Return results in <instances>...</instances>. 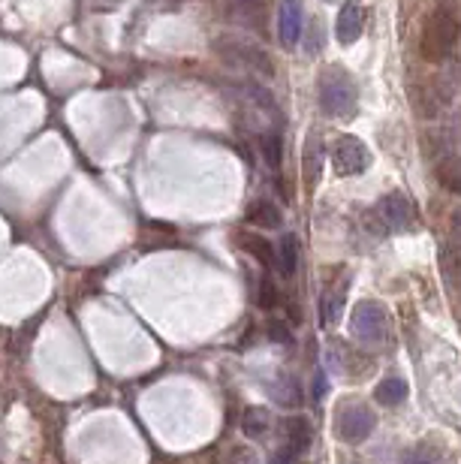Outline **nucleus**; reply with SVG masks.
I'll return each mask as SVG.
<instances>
[{
    "label": "nucleus",
    "mask_w": 461,
    "mask_h": 464,
    "mask_svg": "<svg viewBox=\"0 0 461 464\" xmlns=\"http://www.w3.org/2000/svg\"><path fill=\"white\" fill-rule=\"evenodd\" d=\"M461 36V21L458 15L452 10H434L432 15L425 19V25H422V43H419V51L425 60H443L449 55L452 49H456Z\"/></svg>",
    "instance_id": "obj_1"
},
{
    "label": "nucleus",
    "mask_w": 461,
    "mask_h": 464,
    "mask_svg": "<svg viewBox=\"0 0 461 464\" xmlns=\"http://www.w3.org/2000/svg\"><path fill=\"white\" fill-rule=\"evenodd\" d=\"M214 51H218V58L229 67H242V70H253L263 75H272L274 70L272 58H268L263 45L242 40V36H218V40H214Z\"/></svg>",
    "instance_id": "obj_2"
},
{
    "label": "nucleus",
    "mask_w": 461,
    "mask_h": 464,
    "mask_svg": "<svg viewBox=\"0 0 461 464\" xmlns=\"http://www.w3.org/2000/svg\"><path fill=\"white\" fill-rule=\"evenodd\" d=\"M320 106L326 115L350 118L356 112V85L347 73L326 70L320 79Z\"/></svg>",
    "instance_id": "obj_3"
},
{
    "label": "nucleus",
    "mask_w": 461,
    "mask_h": 464,
    "mask_svg": "<svg viewBox=\"0 0 461 464\" xmlns=\"http://www.w3.org/2000/svg\"><path fill=\"white\" fill-rule=\"evenodd\" d=\"M389 319L386 311H383L378 302H359L350 314V334L365 344H378V341L386 338Z\"/></svg>",
    "instance_id": "obj_4"
},
{
    "label": "nucleus",
    "mask_w": 461,
    "mask_h": 464,
    "mask_svg": "<svg viewBox=\"0 0 461 464\" xmlns=\"http://www.w3.org/2000/svg\"><path fill=\"white\" fill-rule=\"evenodd\" d=\"M378 224H374V232L386 235V232H407L413 226V208L407 202V196L401 193H386L380 200V205L371 215Z\"/></svg>",
    "instance_id": "obj_5"
},
{
    "label": "nucleus",
    "mask_w": 461,
    "mask_h": 464,
    "mask_svg": "<svg viewBox=\"0 0 461 464\" xmlns=\"http://www.w3.org/2000/svg\"><path fill=\"white\" fill-rule=\"evenodd\" d=\"M371 166V151L356 136H341L332 145V169L338 175H362Z\"/></svg>",
    "instance_id": "obj_6"
},
{
    "label": "nucleus",
    "mask_w": 461,
    "mask_h": 464,
    "mask_svg": "<svg viewBox=\"0 0 461 464\" xmlns=\"http://www.w3.org/2000/svg\"><path fill=\"white\" fill-rule=\"evenodd\" d=\"M371 431H374V413L365 405L341 407V413H338V437H341L344 444L350 446L362 444V440L371 437Z\"/></svg>",
    "instance_id": "obj_7"
},
{
    "label": "nucleus",
    "mask_w": 461,
    "mask_h": 464,
    "mask_svg": "<svg viewBox=\"0 0 461 464\" xmlns=\"http://www.w3.org/2000/svg\"><path fill=\"white\" fill-rule=\"evenodd\" d=\"M302 30H305V10H302V0H281V10H278V36L283 49H293L302 40Z\"/></svg>",
    "instance_id": "obj_8"
},
{
    "label": "nucleus",
    "mask_w": 461,
    "mask_h": 464,
    "mask_svg": "<svg viewBox=\"0 0 461 464\" xmlns=\"http://www.w3.org/2000/svg\"><path fill=\"white\" fill-rule=\"evenodd\" d=\"M235 88H238V97H242V100L248 103L250 109H257V112H263L266 118L278 121V100H274L272 90H268L263 82L244 79V82H238Z\"/></svg>",
    "instance_id": "obj_9"
},
{
    "label": "nucleus",
    "mask_w": 461,
    "mask_h": 464,
    "mask_svg": "<svg viewBox=\"0 0 461 464\" xmlns=\"http://www.w3.org/2000/svg\"><path fill=\"white\" fill-rule=\"evenodd\" d=\"M362 28H365V12L359 4H344L341 12H338V21H335V36L341 45H353L362 36Z\"/></svg>",
    "instance_id": "obj_10"
},
{
    "label": "nucleus",
    "mask_w": 461,
    "mask_h": 464,
    "mask_svg": "<svg viewBox=\"0 0 461 464\" xmlns=\"http://www.w3.org/2000/svg\"><path fill=\"white\" fill-rule=\"evenodd\" d=\"M224 12L242 28H263V0H224Z\"/></svg>",
    "instance_id": "obj_11"
},
{
    "label": "nucleus",
    "mask_w": 461,
    "mask_h": 464,
    "mask_svg": "<svg viewBox=\"0 0 461 464\" xmlns=\"http://www.w3.org/2000/svg\"><path fill=\"white\" fill-rule=\"evenodd\" d=\"M311 422L302 420V416H293V420L283 422V446L296 455H305L311 450Z\"/></svg>",
    "instance_id": "obj_12"
},
{
    "label": "nucleus",
    "mask_w": 461,
    "mask_h": 464,
    "mask_svg": "<svg viewBox=\"0 0 461 464\" xmlns=\"http://www.w3.org/2000/svg\"><path fill=\"white\" fill-rule=\"evenodd\" d=\"M235 241H238V248L248 250V254L253 256V260H259L263 265H268V269H272V265L278 263V250H274V248H272V241L263 239V235H259V232H242Z\"/></svg>",
    "instance_id": "obj_13"
},
{
    "label": "nucleus",
    "mask_w": 461,
    "mask_h": 464,
    "mask_svg": "<svg viewBox=\"0 0 461 464\" xmlns=\"http://www.w3.org/2000/svg\"><path fill=\"white\" fill-rule=\"evenodd\" d=\"M248 224L257 226V230H278V226H281V208L274 202H268V200L250 202Z\"/></svg>",
    "instance_id": "obj_14"
},
{
    "label": "nucleus",
    "mask_w": 461,
    "mask_h": 464,
    "mask_svg": "<svg viewBox=\"0 0 461 464\" xmlns=\"http://www.w3.org/2000/svg\"><path fill=\"white\" fill-rule=\"evenodd\" d=\"M322 160H326V151H322V139H320L317 133H311V139H307V145H305V178L311 181V185H317V181H320Z\"/></svg>",
    "instance_id": "obj_15"
},
{
    "label": "nucleus",
    "mask_w": 461,
    "mask_h": 464,
    "mask_svg": "<svg viewBox=\"0 0 461 464\" xmlns=\"http://www.w3.org/2000/svg\"><path fill=\"white\" fill-rule=\"evenodd\" d=\"M344 299H347V280H341L335 290H329L326 295H322V308H320L322 326L338 323V317H341V308H344Z\"/></svg>",
    "instance_id": "obj_16"
},
{
    "label": "nucleus",
    "mask_w": 461,
    "mask_h": 464,
    "mask_svg": "<svg viewBox=\"0 0 461 464\" xmlns=\"http://www.w3.org/2000/svg\"><path fill=\"white\" fill-rule=\"evenodd\" d=\"M437 181L443 185V190L461 196V157L458 154H449L437 163Z\"/></svg>",
    "instance_id": "obj_17"
},
{
    "label": "nucleus",
    "mask_w": 461,
    "mask_h": 464,
    "mask_svg": "<svg viewBox=\"0 0 461 464\" xmlns=\"http://www.w3.org/2000/svg\"><path fill=\"white\" fill-rule=\"evenodd\" d=\"M268 429H272V416H268L266 407H248L242 416V431L248 437H266Z\"/></svg>",
    "instance_id": "obj_18"
},
{
    "label": "nucleus",
    "mask_w": 461,
    "mask_h": 464,
    "mask_svg": "<svg viewBox=\"0 0 461 464\" xmlns=\"http://www.w3.org/2000/svg\"><path fill=\"white\" fill-rule=\"evenodd\" d=\"M374 398L380 401L383 407H392V405H401L407 398V383L401 377H386L378 383V389H374Z\"/></svg>",
    "instance_id": "obj_19"
},
{
    "label": "nucleus",
    "mask_w": 461,
    "mask_h": 464,
    "mask_svg": "<svg viewBox=\"0 0 461 464\" xmlns=\"http://www.w3.org/2000/svg\"><path fill=\"white\" fill-rule=\"evenodd\" d=\"M278 250V263H274V269L281 271V275H293L296 265H298V245H296V235L283 232L281 235V245L274 248Z\"/></svg>",
    "instance_id": "obj_20"
},
{
    "label": "nucleus",
    "mask_w": 461,
    "mask_h": 464,
    "mask_svg": "<svg viewBox=\"0 0 461 464\" xmlns=\"http://www.w3.org/2000/svg\"><path fill=\"white\" fill-rule=\"evenodd\" d=\"M272 398L278 401V405H287V407L302 405V392H298V386L287 374L278 377V383L272 386Z\"/></svg>",
    "instance_id": "obj_21"
},
{
    "label": "nucleus",
    "mask_w": 461,
    "mask_h": 464,
    "mask_svg": "<svg viewBox=\"0 0 461 464\" xmlns=\"http://www.w3.org/2000/svg\"><path fill=\"white\" fill-rule=\"evenodd\" d=\"M257 305L263 311H272L281 305V290L274 287L272 278H259V287H257Z\"/></svg>",
    "instance_id": "obj_22"
},
{
    "label": "nucleus",
    "mask_w": 461,
    "mask_h": 464,
    "mask_svg": "<svg viewBox=\"0 0 461 464\" xmlns=\"http://www.w3.org/2000/svg\"><path fill=\"white\" fill-rule=\"evenodd\" d=\"M263 154H266V163L272 166V169H278L281 166V136L278 133L263 136Z\"/></svg>",
    "instance_id": "obj_23"
},
{
    "label": "nucleus",
    "mask_w": 461,
    "mask_h": 464,
    "mask_svg": "<svg viewBox=\"0 0 461 464\" xmlns=\"http://www.w3.org/2000/svg\"><path fill=\"white\" fill-rule=\"evenodd\" d=\"M401 464H441V455L434 450H428V446H417V450H410L404 455Z\"/></svg>",
    "instance_id": "obj_24"
},
{
    "label": "nucleus",
    "mask_w": 461,
    "mask_h": 464,
    "mask_svg": "<svg viewBox=\"0 0 461 464\" xmlns=\"http://www.w3.org/2000/svg\"><path fill=\"white\" fill-rule=\"evenodd\" d=\"M268 338L274 341V344H290V338H293V334H290V329H287V323H283V319H268Z\"/></svg>",
    "instance_id": "obj_25"
},
{
    "label": "nucleus",
    "mask_w": 461,
    "mask_h": 464,
    "mask_svg": "<svg viewBox=\"0 0 461 464\" xmlns=\"http://www.w3.org/2000/svg\"><path fill=\"white\" fill-rule=\"evenodd\" d=\"M227 461L229 464H259L257 452H253L250 446H233V450L227 452Z\"/></svg>",
    "instance_id": "obj_26"
},
{
    "label": "nucleus",
    "mask_w": 461,
    "mask_h": 464,
    "mask_svg": "<svg viewBox=\"0 0 461 464\" xmlns=\"http://www.w3.org/2000/svg\"><path fill=\"white\" fill-rule=\"evenodd\" d=\"M272 464H298V455H296V452H290L287 446H283V450H278V452H274Z\"/></svg>",
    "instance_id": "obj_27"
},
{
    "label": "nucleus",
    "mask_w": 461,
    "mask_h": 464,
    "mask_svg": "<svg viewBox=\"0 0 461 464\" xmlns=\"http://www.w3.org/2000/svg\"><path fill=\"white\" fill-rule=\"evenodd\" d=\"M449 230H452V239H456L458 245H461V208L456 211V215H452V220H449Z\"/></svg>",
    "instance_id": "obj_28"
}]
</instances>
